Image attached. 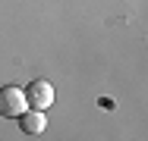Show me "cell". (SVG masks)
Listing matches in <instances>:
<instances>
[{"instance_id": "1", "label": "cell", "mask_w": 148, "mask_h": 141, "mask_svg": "<svg viewBox=\"0 0 148 141\" xmlns=\"http://www.w3.org/2000/svg\"><path fill=\"white\" fill-rule=\"evenodd\" d=\"M29 110V100H25V91L16 88V85H3L0 88V116L6 119H16L19 113Z\"/></svg>"}, {"instance_id": "3", "label": "cell", "mask_w": 148, "mask_h": 141, "mask_svg": "<svg viewBox=\"0 0 148 141\" xmlns=\"http://www.w3.org/2000/svg\"><path fill=\"white\" fill-rule=\"evenodd\" d=\"M16 119H19V129H22L25 135H41V132H44V125H47L44 110H25V113H19Z\"/></svg>"}, {"instance_id": "2", "label": "cell", "mask_w": 148, "mask_h": 141, "mask_svg": "<svg viewBox=\"0 0 148 141\" xmlns=\"http://www.w3.org/2000/svg\"><path fill=\"white\" fill-rule=\"evenodd\" d=\"M25 100H29V110H47L54 104V85L44 82V79H35L25 88Z\"/></svg>"}]
</instances>
